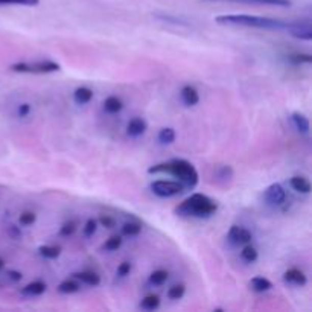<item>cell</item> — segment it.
<instances>
[{"mask_svg": "<svg viewBox=\"0 0 312 312\" xmlns=\"http://www.w3.org/2000/svg\"><path fill=\"white\" fill-rule=\"evenodd\" d=\"M288 60L294 66H302V64H311L312 55L311 54H291L288 55Z\"/></svg>", "mask_w": 312, "mask_h": 312, "instance_id": "29", "label": "cell"}, {"mask_svg": "<svg viewBox=\"0 0 312 312\" xmlns=\"http://www.w3.org/2000/svg\"><path fill=\"white\" fill-rule=\"evenodd\" d=\"M286 32L299 40H305V41L312 40V28L309 21H290Z\"/></svg>", "mask_w": 312, "mask_h": 312, "instance_id": "7", "label": "cell"}, {"mask_svg": "<svg viewBox=\"0 0 312 312\" xmlns=\"http://www.w3.org/2000/svg\"><path fill=\"white\" fill-rule=\"evenodd\" d=\"M147 128H148V124L145 122V119L133 117L128 122V125H127V134L130 137H139V136H142L147 131Z\"/></svg>", "mask_w": 312, "mask_h": 312, "instance_id": "12", "label": "cell"}, {"mask_svg": "<svg viewBox=\"0 0 312 312\" xmlns=\"http://www.w3.org/2000/svg\"><path fill=\"white\" fill-rule=\"evenodd\" d=\"M283 280L286 283L296 285V286H305L308 283V277L306 274L299 270V268H290L283 273Z\"/></svg>", "mask_w": 312, "mask_h": 312, "instance_id": "10", "label": "cell"}, {"mask_svg": "<svg viewBox=\"0 0 312 312\" xmlns=\"http://www.w3.org/2000/svg\"><path fill=\"white\" fill-rule=\"evenodd\" d=\"M250 286L254 293H267L273 288V283L263 276H256L250 280Z\"/></svg>", "mask_w": 312, "mask_h": 312, "instance_id": "18", "label": "cell"}, {"mask_svg": "<svg viewBox=\"0 0 312 312\" xmlns=\"http://www.w3.org/2000/svg\"><path fill=\"white\" fill-rule=\"evenodd\" d=\"M257 257H259V253H257L256 247L251 245V242H250V244H245V245L242 247V250H241V259H242L244 262L253 263V262L257 260Z\"/></svg>", "mask_w": 312, "mask_h": 312, "instance_id": "23", "label": "cell"}, {"mask_svg": "<svg viewBox=\"0 0 312 312\" xmlns=\"http://www.w3.org/2000/svg\"><path fill=\"white\" fill-rule=\"evenodd\" d=\"M93 99V90L85 87V85H81L78 87L75 91H74V101L78 104V105H85L88 104L90 101Z\"/></svg>", "mask_w": 312, "mask_h": 312, "instance_id": "19", "label": "cell"}, {"mask_svg": "<svg viewBox=\"0 0 312 312\" xmlns=\"http://www.w3.org/2000/svg\"><path fill=\"white\" fill-rule=\"evenodd\" d=\"M35 221H37V215H35L34 212H31V210H25V212H21L20 217H18V224L23 226V227H29V226H32Z\"/></svg>", "mask_w": 312, "mask_h": 312, "instance_id": "30", "label": "cell"}, {"mask_svg": "<svg viewBox=\"0 0 312 312\" xmlns=\"http://www.w3.org/2000/svg\"><path fill=\"white\" fill-rule=\"evenodd\" d=\"M31 110H32L31 104L23 102V104H20V105L17 107V116H18V117H26V116H29Z\"/></svg>", "mask_w": 312, "mask_h": 312, "instance_id": "37", "label": "cell"}, {"mask_svg": "<svg viewBox=\"0 0 312 312\" xmlns=\"http://www.w3.org/2000/svg\"><path fill=\"white\" fill-rule=\"evenodd\" d=\"M104 110L108 114H117V113H121L124 110V102L117 96H108L104 101Z\"/></svg>", "mask_w": 312, "mask_h": 312, "instance_id": "17", "label": "cell"}, {"mask_svg": "<svg viewBox=\"0 0 312 312\" xmlns=\"http://www.w3.org/2000/svg\"><path fill=\"white\" fill-rule=\"evenodd\" d=\"M151 192L158 198H172L184 192V184L178 180H156L150 186Z\"/></svg>", "mask_w": 312, "mask_h": 312, "instance_id": "5", "label": "cell"}, {"mask_svg": "<svg viewBox=\"0 0 312 312\" xmlns=\"http://www.w3.org/2000/svg\"><path fill=\"white\" fill-rule=\"evenodd\" d=\"M148 174H169L183 183L186 189H194L200 181L198 171L190 161L184 158H172L163 163H157L148 167Z\"/></svg>", "mask_w": 312, "mask_h": 312, "instance_id": "1", "label": "cell"}, {"mask_svg": "<svg viewBox=\"0 0 312 312\" xmlns=\"http://www.w3.org/2000/svg\"><path fill=\"white\" fill-rule=\"evenodd\" d=\"M180 98L186 107H194L200 102V93L194 85H184L180 90Z\"/></svg>", "mask_w": 312, "mask_h": 312, "instance_id": "11", "label": "cell"}, {"mask_svg": "<svg viewBox=\"0 0 312 312\" xmlns=\"http://www.w3.org/2000/svg\"><path fill=\"white\" fill-rule=\"evenodd\" d=\"M15 74H32V75H46V74H54L61 69V66L52 60H40L34 63H14L9 67Z\"/></svg>", "mask_w": 312, "mask_h": 312, "instance_id": "4", "label": "cell"}, {"mask_svg": "<svg viewBox=\"0 0 312 312\" xmlns=\"http://www.w3.org/2000/svg\"><path fill=\"white\" fill-rule=\"evenodd\" d=\"M291 122L293 125L296 127V130L300 133V134H309V130H311V125H309V121L305 114L296 111L291 114Z\"/></svg>", "mask_w": 312, "mask_h": 312, "instance_id": "16", "label": "cell"}, {"mask_svg": "<svg viewBox=\"0 0 312 312\" xmlns=\"http://www.w3.org/2000/svg\"><path fill=\"white\" fill-rule=\"evenodd\" d=\"M203 2H232V3L257 5V6H276V8H288V6H291L290 0H203Z\"/></svg>", "mask_w": 312, "mask_h": 312, "instance_id": "9", "label": "cell"}, {"mask_svg": "<svg viewBox=\"0 0 312 312\" xmlns=\"http://www.w3.org/2000/svg\"><path fill=\"white\" fill-rule=\"evenodd\" d=\"M96 230H98V220H93V218L87 220L85 224H84V229H82L84 236L90 237V236H93V234L96 233Z\"/></svg>", "mask_w": 312, "mask_h": 312, "instance_id": "32", "label": "cell"}, {"mask_svg": "<svg viewBox=\"0 0 312 312\" xmlns=\"http://www.w3.org/2000/svg\"><path fill=\"white\" fill-rule=\"evenodd\" d=\"M57 290H58V293H61V294H75V293H78L79 290H81V283H79V280H77L75 277L66 279V280L60 282V285H58Z\"/></svg>", "mask_w": 312, "mask_h": 312, "instance_id": "20", "label": "cell"}, {"mask_svg": "<svg viewBox=\"0 0 312 312\" xmlns=\"http://www.w3.org/2000/svg\"><path fill=\"white\" fill-rule=\"evenodd\" d=\"M160 306V297L157 294H148L142 299L140 302V308L145 311H156Z\"/></svg>", "mask_w": 312, "mask_h": 312, "instance_id": "25", "label": "cell"}, {"mask_svg": "<svg viewBox=\"0 0 312 312\" xmlns=\"http://www.w3.org/2000/svg\"><path fill=\"white\" fill-rule=\"evenodd\" d=\"M72 277H75L81 283L88 285V286H98L101 283V276L98 273H94V271H90V270L74 273Z\"/></svg>", "mask_w": 312, "mask_h": 312, "instance_id": "14", "label": "cell"}, {"mask_svg": "<svg viewBox=\"0 0 312 312\" xmlns=\"http://www.w3.org/2000/svg\"><path fill=\"white\" fill-rule=\"evenodd\" d=\"M217 175H218L221 180H229V178L233 177V169H232V166H229V164H223V166L218 167Z\"/></svg>", "mask_w": 312, "mask_h": 312, "instance_id": "33", "label": "cell"}, {"mask_svg": "<svg viewBox=\"0 0 312 312\" xmlns=\"http://www.w3.org/2000/svg\"><path fill=\"white\" fill-rule=\"evenodd\" d=\"M229 241L234 244V245H245V244H250L251 239H253V234L250 230L241 227V226H232L229 233H227Z\"/></svg>", "mask_w": 312, "mask_h": 312, "instance_id": "8", "label": "cell"}, {"mask_svg": "<svg viewBox=\"0 0 312 312\" xmlns=\"http://www.w3.org/2000/svg\"><path fill=\"white\" fill-rule=\"evenodd\" d=\"M218 210V203L204 194H192L175 206L174 213L181 218H209Z\"/></svg>", "mask_w": 312, "mask_h": 312, "instance_id": "3", "label": "cell"}, {"mask_svg": "<svg viewBox=\"0 0 312 312\" xmlns=\"http://www.w3.org/2000/svg\"><path fill=\"white\" fill-rule=\"evenodd\" d=\"M40 0H0V5H21V6H37Z\"/></svg>", "mask_w": 312, "mask_h": 312, "instance_id": "35", "label": "cell"}, {"mask_svg": "<svg viewBox=\"0 0 312 312\" xmlns=\"http://www.w3.org/2000/svg\"><path fill=\"white\" fill-rule=\"evenodd\" d=\"M142 232V226L139 223H125L122 226V236H128V237H134V236H139Z\"/></svg>", "mask_w": 312, "mask_h": 312, "instance_id": "28", "label": "cell"}, {"mask_svg": "<svg viewBox=\"0 0 312 312\" xmlns=\"http://www.w3.org/2000/svg\"><path fill=\"white\" fill-rule=\"evenodd\" d=\"M263 200L270 206H282L286 201V192L280 183H273L263 190Z\"/></svg>", "mask_w": 312, "mask_h": 312, "instance_id": "6", "label": "cell"}, {"mask_svg": "<svg viewBox=\"0 0 312 312\" xmlns=\"http://www.w3.org/2000/svg\"><path fill=\"white\" fill-rule=\"evenodd\" d=\"M3 268H5V260L0 257V270H3Z\"/></svg>", "mask_w": 312, "mask_h": 312, "instance_id": "39", "label": "cell"}, {"mask_svg": "<svg viewBox=\"0 0 312 312\" xmlns=\"http://www.w3.org/2000/svg\"><path fill=\"white\" fill-rule=\"evenodd\" d=\"M131 268H133L131 262L125 260V262L119 263V267H117V270H116V276H117V277H127V276L131 273Z\"/></svg>", "mask_w": 312, "mask_h": 312, "instance_id": "34", "label": "cell"}, {"mask_svg": "<svg viewBox=\"0 0 312 312\" xmlns=\"http://www.w3.org/2000/svg\"><path fill=\"white\" fill-rule=\"evenodd\" d=\"M290 186L293 190H296L297 194H303V195H308L311 194L312 186L309 183V180L306 177H302V175H296V177H291L290 178Z\"/></svg>", "mask_w": 312, "mask_h": 312, "instance_id": "13", "label": "cell"}, {"mask_svg": "<svg viewBox=\"0 0 312 312\" xmlns=\"http://www.w3.org/2000/svg\"><path fill=\"white\" fill-rule=\"evenodd\" d=\"M184 294H186V286H184L183 283L172 285V286L167 290V293H166V296H167L169 300H181V299L184 297Z\"/></svg>", "mask_w": 312, "mask_h": 312, "instance_id": "27", "label": "cell"}, {"mask_svg": "<svg viewBox=\"0 0 312 312\" xmlns=\"http://www.w3.org/2000/svg\"><path fill=\"white\" fill-rule=\"evenodd\" d=\"M122 242H124V239H122L121 234H113V236H110V237L104 242L102 248H104L105 251H116V250H119V248L122 247Z\"/></svg>", "mask_w": 312, "mask_h": 312, "instance_id": "26", "label": "cell"}, {"mask_svg": "<svg viewBox=\"0 0 312 312\" xmlns=\"http://www.w3.org/2000/svg\"><path fill=\"white\" fill-rule=\"evenodd\" d=\"M175 130L171 128V127H166V128H161L157 134V140L161 143V145H172L175 142Z\"/></svg>", "mask_w": 312, "mask_h": 312, "instance_id": "22", "label": "cell"}, {"mask_svg": "<svg viewBox=\"0 0 312 312\" xmlns=\"http://www.w3.org/2000/svg\"><path fill=\"white\" fill-rule=\"evenodd\" d=\"M218 25H230V26H244V28H254V29H265V31H286L290 21H283L279 18L260 17V15H250V14H226L215 17Z\"/></svg>", "mask_w": 312, "mask_h": 312, "instance_id": "2", "label": "cell"}, {"mask_svg": "<svg viewBox=\"0 0 312 312\" xmlns=\"http://www.w3.org/2000/svg\"><path fill=\"white\" fill-rule=\"evenodd\" d=\"M167 279H169V273L166 270H156L150 274L148 282L153 286H161L167 282Z\"/></svg>", "mask_w": 312, "mask_h": 312, "instance_id": "24", "label": "cell"}, {"mask_svg": "<svg viewBox=\"0 0 312 312\" xmlns=\"http://www.w3.org/2000/svg\"><path fill=\"white\" fill-rule=\"evenodd\" d=\"M6 276H8V279L12 280V282H20L21 277H23V274H21L20 271H15V270H9V271L6 273Z\"/></svg>", "mask_w": 312, "mask_h": 312, "instance_id": "38", "label": "cell"}, {"mask_svg": "<svg viewBox=\"0 0 312 312\" xmlns=\"http://www.w3.org/2000/svg\"><path fill=\"white\" fill-rule=\"evenodd\" d=\"M98 224H101L105 229H114L116 227V220L111 218L110 215H101L98 220Z\"/></svg>", "mask_w": 312, "mask_h": 312, "instance_id": "36", "label": "cell"}, {"mask_svg": "<svg viewBox=\"0 0 312 312\" xmlns=\"http://www.w3.org/2000/svg\"><path fill=\"white\" fill-rule=\"evenodd\" d=\"M46 290H47V285L43 280H34V282H31L21 288V294L28 296V297H37V296L44 294Z\"/></svg>", "mask_w": 312, "mask_h": 312, "instance_id": "15", "label": "cell"}, {"mask_svg": "<svg viewBox=\"0 0 312 312\" xmlns=\"http://www.w3.org/2000/svg\"><path fill=\"white\" fill-rule=\"evenodd\" d=\"M77 229H78V224H77V221H67V223H64L63 226H61V229H60V236H63V237H69V236H72V234L77 232Z\"/></svg>", "mask_w": 312, "mask_h": 312, "instance_id": "31", "label": "cell"}, {"mask_svg": "<svg viewBox=\"0 0 312 312\" xmlns=\"http://www.w3.org/2000/svg\"><path fill=\"white\" fill-rule=\"evenodd\" d=\"M38 253L41 257L44 259H49V260H54V259H58L60 254H61V247L60 245H40L38 247Z\"/></svg>", "mask_w": 312, "mask_h": 312, "instance_id": "21", "label": "cell"}]
</instances>
